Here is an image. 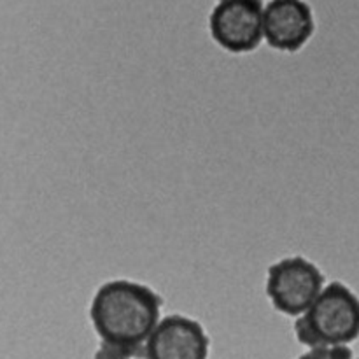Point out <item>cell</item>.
<instances>
[{"mask_svg": "<svg viewBox=\"0 0 359 359\" xmlns=\"http://www.w3.org/2000/svg\"><path fill=\"white\" fill-rule=\"evenodd\" d=\"M160 294L146 284L114 279L93 294L90 319L102 346L142 358L146 340L161 319Z\"/></svg>", "mask_w": 359, "mask_h": 359, "instance_id": "obj_1", "label": "cell"}, {"mask_svg": "<svg viewBox=\"0 0 359 359\" xmlns=\"http://www.w3.org/2000/svg\"><path fill=\"white\" fill-rule=\"evenodd\" d=\"M294 335L307 349L351 346L359 339V297L344 283H330L305 314L297 318Z\"/></svg>", "mask_w": 359, "mask_h": 359, "instance_id": "obj_2", "label": "cell"}, {"mask_svg": "<svg viewBox=\"0 0 359 359\" xmlns=\"http://www.w3.org/2000/svg\"><path fill=\"white\" fill-rule=\"evenodd\" d=\"M325 286L321 270L304 256L280 259L266 273V294L273 309L290 318L305 314Z\"/></svg>", "mask_w": 359, "mask_h": 359, "instance_id": "obj_3", "label": "cell"}, {"mask_svg": "<svg viewBox=\"0 0 359 359\" xmlns=\"http://www.w3.org/2000/svg\"><path fill=\"white\" fill-rule=\"evenodd\" d=\"M210 37L231 55H245L263 42L262 0H217L209 18Z\"/></svg>", "mask_w": 359, "mask_h": 359, "instance_id": "obj_4", "label": "cell"}, {"mask_svg": "<svg viewBox=\"0 0 359 359\" xmlns=\"http://www.w3.org/2000/svg\"><path fill=\"white\" fill-rule=\"evenodd\" d=\"M210 340L191 318L170 314L160 319L146 340L142 359H209Z\"/></svg>", "mask_w": 359, "mask_h": 359, "instance_id": "obj_5", "label": "cell"}, {"mask_svg": "<svg viewBox=\"0 0 359 359\" xmlns=\"http://www.w3.org/2000/svg\"><path fill=\"white\" fill-rule=\"evenodd\" d=\"M314 32V11L305 0H270L263 6V41L270 48L297 53Z\"/></svg>", "mask_w": 359, "mask_h": 359, "instance_id": "obj_6", "label": "cell"}, {"mask_svg": "<svg viewBox=\"0 0 359 359\" xmlns=\"http://www.w3.org/2000/svg\"><path fill=\"white\" fill-rule=\"evenodd\" d=\"M298 359H354L349 346H323L307 349Z\"/></svg>", "mask_w": 359, "mask_h": 359, "instance_id": "obj_7", "label": "cell"}, {"mask_svg": "<svg viewBox=\"0 0 359 359\" xmlns=\"http://www.w3.org/2000/svg\"><path fill=\"white\" fill-rule=\"evenodd\" d=\"M354 359H359V358H354Z\"/></svg>", "mask_w": 359, "mask_h": 359, "instance_id": "obj_8", "label": "cell"}]
</instances>
